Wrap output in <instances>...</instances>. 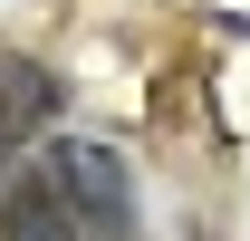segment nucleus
<instances>
[{
  "mask_svg": "<svg viewBox=\"0 0 250 241\" xmlns=\"http://www.w3.org/2000/svg\"><path fill=\"white\" fill-rule=\"evenodd\" d=\"M39 174L58 183V203L77 232H135V174H125L106 145H58Z\"/></svg>",
  "mask_w": 250,
  "mask_h": 241,
  "instance_id": "1",
  "label": "nucleus"
},
{
  "mask_svg": "<svg viewBox=\"0 0 250 241\" xmlns=\"http://www.w3.org/2000/svg\"><path fill=\"white\" fill-rule=\"evenodd\" d=\"M67 106V87L48 77L39 58H20V48H0V154H20L29 135H48Z\"/></svg>",
  "mask_w": 250,
  "mask_h": 241,
  "instance_id": "2",
  "label": "nucleus"
},
{
  "mask_svg": "<svg viewBox=\"0 0 250 241\" xmlns=\"http://www.w3.org/2000/svg\"><path fill=\"white\" fill-rule=\"evenodd\" d=\"M0 222H10V232H77V222H67V203H58V183H48V174L10 183V193H0Z\"/></svg>",
  "mask_w": 250,
  "mask_h": 241,
  "instance_id": "3",
  "label": "nucleus"
}]
</instances>
